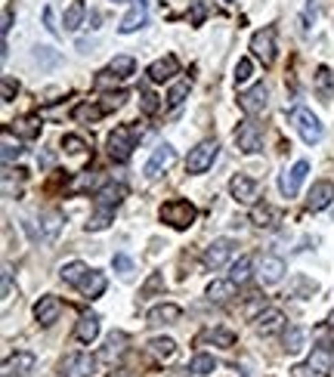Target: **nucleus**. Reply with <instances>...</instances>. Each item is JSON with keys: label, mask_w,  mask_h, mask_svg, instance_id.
Segmentation results:
<instances>
[{"label": "nucleus", "mask_w": 334, "mask_h": 377, "mask_svg": "<svg viewBox=\"0 0 334 377\" xmlns=\"http://www.w3.org/2000/svg\"><path fill=\"white\" fill-rule=\"evenodd\" d=\"M140 136L142 133H140V127H136V124H121V127H115L109 133V158L118 161V164L130 161V155H133Z\"/></svg>", "instance_id": "1"}, {"label": "nucleus", "mask_w": 334, "mask_h": 377, "mask_svg": "<svg viewBox=\"0 0 334 377\" xmlns=\"http://www.w3.org/2000/svg\"><path fill=\"white\" fill-rule=\"evenodd\" d=\"M158 216H161V222H167L170 229H179V232H183V229H189L192 222H195L198 210H195V204H192V201H183V198H173V201L161 204Z\"/></svg>", "instance_id": "2"}, {"label": "nucleus", "mask_w": 334, "mask_h": 377, "mask_svg": "<svg viewBox=\"0 0 334 377\" xmlns=\"http://www.w3.org/2000/svg\"><path fill=\"white\" fill-rule=\"evenodd\" d=\"M291 124H294V130L300 133V139L307 142V146H315V142H322V136H325L322 121L309 108H303V105H297V108L291 111Z\"/></svg>", "instance_id": "3"}, {"label": "nucleus", "mask_w": 334, "mask_h": 377, "mask_svg": "<svg viewBox=\"0 0 334 377\" xmlns=\"http://www.w3.org/2000/svg\"><path fill=\"white\" fill-rule=\"evenodd\" d=\"M235 146L241 148L245 155H254L263 148V130H260V124L254 121V117H245V121H238V127H235Z\"/></svg>", "instance_id": "4"}, {"label": "nucleus", "mask_w": 334, "mask_h": 377, "mask_svg": "<svg viewBox=\"0 0 334 377\" xmlns=\"http://www.w3.org/2000/svg\"><path fill=\"white\" fill-rule=\"evenodd\" d=\"M216 155H220V146H216V139H201L195 148L189 152V158H186V170L189 173H204L210 164L216 161Z\"/></svg>", "instance_id": "5"}, {"label": "nucleus", "mask_w": 334, "mask_h": 377, "mask_svg": "<svg viewBox=\"0 0 334 377\" xmlns=\"http://www.w3.org/2000/svg\"><path fill=\"white\" fill-rule=\"evenodd\" d=\"M235 253V241L232 238H214L208 244V251H204V257H201V263H204V269H223V266L229 263V257Z\"/></svg>", "instance_id": "6"}, {"label": "nucleus", "mask_w": 334, "mask_h": 377, "mask_svg": "<svg viewBox=\"0 0 334 377\" xmlns=\"http://www.w3.org/2000/svg\"><path fill=\"white\" fill-rule=\"evenodd\" d=\"M251 49H254V56H257V59L269 68L272 62H276V28H272V25H266V28L254 31Z\"/></svg>", "instance_id": "7"}, {"label": "nucleus", "mask_w": 334, "mask_h": 377, "mask_svg": "<svg viewBox=\"0 0 334 377\" xmlns=\"http://www.w3.org/2000/svg\"><path fill=\"white\" fill-rule=\"evenodd\" d=\"M266 105H269V90H266V84H254L251 90L238 93V108L245 111L247 117L263 115Z\"/></svg>", "instance_id": "8"}, {"label": "nucleus", "mask_w": 334, "mask_h": 377, "mask_svg": "<svg viewBox=\"0 0 334 377\" xmlns=\"http://www.w3.org/2000/svg\"><path fill=\"white\" fill-rule=\"evenodd\" d=\"M93 371H96V358L90 352H71L59 365V377H90Z\"/></svg>", "instance_id": "9"}, {"label": "nucleus", "mask_w": 334, "mask_h": 377, "mask_svg": "<svg viewBox=\"0 0 334 377\" xmlns=\"http://www.w3.org/2000/svg\"><path fill=\"white\" fill-rule=\"evenodd\" d=\"M177 161V152H173V146L170 142H161V146H155V152H152V158H148V164H146V176L148 179H158L164 170H170V164Z\"/></svg>", "instance_id": "10"}, {"label": "nucleus", "mask_w": 334, "mask_h": 377, "mask_svg": "<svg viewBox=\"0 0 334 377\" xmlns=\"http://www.w3.org/2000/svg\"><path fill=\"white\" fill-rule=\"evenodd\" d=\"M307 173H309V164H307V161H297L291 170H285L282 176H278V192H282L285 198H297V192H300Z\"/></svg>", "instance_id": "11"}, {"label": "nucleus", "mask_w": 334, "mask_h": 377, "mask_svg": "<svg viewBox=\"0 0 334 377\" xmlns=\"http://www.w3.org/2000/svg\"><path fill=\"white\" fill-rule=\"evenodd\" d=\"M124 352H127V334H124V331H111L109 337H105L102 352H99V362L118 365L124 358Z\"/></svg>", "instance_id": "12"}, {"label": "nucleus", "mask_w": 334, "mask_h": 377, "mask_svg": "<svg viewBox=\"0 0 334 377\" xmlns=\"http://www.w3.org/2000/svg\"><path fill=\"white\" fill-rule=\"evenodd\" d=\"M146 19H148V0H133L130 12L121 19V25H118V31H121V34H133V31H140L142 25H146Z\"/></svg>", "instance_id": "13"}, {"label": "nucleus", "mask_w": 334, "mask_h": 377, "mask_svg": "<svg viewBox=\"0 0 334 377\" xmlns=\"http://www.w3.org/2000/svg\"><path fill=\"white\" fill-rule=\"evenodd\" d=\"M331 201H334V183L331 179H319V183H313V189H309V195H307V207L315 214V210H325Z\"/></svg>", "instance_id": "14"}, {"label": "nucleus", "mask_w": 334, "mask_h": 377, "mask_svg": "<svg viewBox=\"0 0 334 377\" xmlns=\"http://www.w3.org/2000/svg\"><path fill=\"white\" fill-rule=\"evenodd\" d=\"M282 275H285V260L276 257V253H263V257H260V269H257L260 282L276 284V282H282Z\"/></svg>", "instance_id": "15"}, {"label": "nucleus", "mask_w": 334, "mask_h": 377, "mask_svg": "<svg viewBox=\"0 0 334 377\" xmlns=\"http://www.w3.org/2000/svg\"><path fill=\"white\" fill-rule=\"evenodd\" d=\"M124 198H127V185H124V183H105L102 189H96L93 204H96V207H111V210H115Z\"/></svg>", "instance_id": "16"}, {"label": "nucleus", "mask_w": 334, "mask_h": 377, "mask_svg": "<svg viewBox=\"0 0 334 377\" xmlns=\"http://www.w3.org/2000/svg\"><path fill=\"white\" fill-rule=\"evenodd\" d=\"M177 71H179V62H177V56H161V59H155L152 65H148V80L152 84H164V80H170V78H177Z\"/></svg>", "instance_id": "17"}, {"label": "nucleus", "mask_w": 334, "mask_h": 377, "mask_svg": "<svg viewBox=\"0 0 334 377\" xmlns=\"http://www.w3.org/2000/svg\"><path fill=\"white\" fill-rule=\"evenodd\" d=\"M229 192H232V198L238 204H254L260 195L257 183H254L251 176H245V173H238V176H232V183H229Z\"/></svg>", "instance_id": "18"}, {"label": "nucleus", "mask_w": 334, "mask_h": 377, "mask_svg": "<svg viewBox=\"0 0 334 377\" xmlns=\"http://www.w3.org/2000/svg\"><path fill=\"white\" fill-rule=\"evenodd\" d=\"M307 371L309 374H319V377L331 374V346L328 343L313 346V352H309V358H307Z\"/></svg>", "instance_id": "19"}, {"label": "nucleus", "mask_w": 334, "mask_h": 377, "mask_svg": "<svg viewBox=\"0 0 334 377\" xmlns=\"http://www.w3.org/2000/svg\"><path fill=\"white\" fill-rule=\"evenodd\" d=\"M59 312H62V303H59V297H53V294L41 297V300H37V306H34V319L41 321L43 328L53 325V321L59 319Z\"/></svg>", "instance_id": "20"}, {"label": "nucleus", "mask_w": 334, "mask_h": 377, "mask_svg": "<svg viewBox=\"0 0 334 377\" xmlns=\"http://www.w3.org/2000/svg\"><path fill=\"white\" fill-rule=\"evenodd\" d=\"M183 315V309L177 306V303H161V306H152L146 315V325L158 328V325H173V321Z\"/></svg>", "instance_id": "21"}, {"label": "nucleus", "mask_w": 334, "mask_h": 377, "mask_svg": "<svg viewBox=\"0 0 334 377\" xmlns=\"http://www.w3.org/2000/svg\"><path fill=\"white\" fill-rule=\"evenodd\" d=\"M96 337H99V315L84 312L78 319V325H74V340H80V343H93Z\"/></svg>", "instance_id": "22"}, {"label": "nucleus", "mask_w": 334, "mask_h": 377, "mask_svg": "<svg viewBox=\"0 0 334 377\" xmlns=\"http://www.w3.org/2000/svg\"><path fill=\"white\" fill-rule=\"evenodd\" d=\"M148 352H152L155 358H158V362H173V358H177V340H170V337H152L148 340Z\"/></svg>", "instance_id": "23"}, {"label": "nucleus", "mask_w": 334, "mask_h": 377, "mask_svg": "<svg viewBox=\"0 0 334 377\" xmlns=\"http://www.w3.org/2000/svg\"><path fill=\"white\" fill-rule=\"evenodd\" d=\"M34 368V356L31 352H16V356H10L3 362V377H22V374H28V371Z\"/></svg>", "instance_id": "24"}, {"label": "nucleus", "mask_w": 334, "mask_h": 377, "mask_svg": "<svg viewBox=\"0 0 334 377\" xmlns=\"http://www.w3.org/2000/svg\"><path fill=\"white\" fill-rule=\"evenodd\" d=\"M251 222L257 229H276L278 222H282V214H278L276 207H269V204H257V207L251 210Z\"/></svg>", "instance_id": "25"}, {"label": "nucleus", "mask_w": 334, "mask_h": 377, "mask_svg": "<svg viewBox=\"0 0 334 377\" xmlns=\"http://www.w3.org/2000/svg\"><path fill=\"white\" fill-rule=\"evenodd\" d=\"M62 222H65V214H62V210H49V214H43V220H41V238L47 241V244H53V241H56Z\"/></svg>", "instance_id": "26"}, {"label": "nucleus", "mask_w": 334, "mask_h": 377, "mask_svg": "<svg viewBox=\"0 0 334 377\" xmlns=\"http://www.w3.org/2000/svg\"><path fill=\"white\" fill-rule=\"evenodd\" d=\"M285 328V312L282 309H263L257 315V331L260 334H276Z\"/></svg>", "instance_id": "27"}, {"label": "nucleus", "mask_w": 334, "mask_h": 377, "mask_svg": "<svg viewBox=\"0 0 334 377\" xmlns=\"http://www.w3.org/2000/svg\"><path fill=\"white\" fill-rule=\"evenodd\" d=\"M12 133H16L19 139H37V136H41V117L37 115L16 117V121H12Z\"/></svg>", "instance_id": "28"}, {"label": "nucleus", "mask_w": 334, "mask_h": 377, "mask_svg": "<svg viewBox=\"0 0 334 377\" xmlns=\"http://www.w3.org/2000/svg\"><path fill=\"white\" fill-rule=\"evenodd\" d=\"M195 343L198 346H201V343H216V346H223V350H232V346H235V334L232 331H223V328H210V331L198 334Z\"/></svg>", "instance_id": "29"}, {"label": "nucleus", "mask_w": 334, "mask_h": 377, "mask_svg": "<svg viewBox=\"0 0 334 377\" xmlns=\"http://www.w3.org/2000/svg\"><path fill=\"white\" fill-rule=\"evenodd\" d=\"M59 275H62V282H65V284H74V288H80V282L90 275V266L80 263V260H71V263H65V266L59 269Z\"/></svg>", "instance_id": "30"}, {"label": "nucleus", "mask_w": 334, "mask_h": 377, "mask_svg": "<svg viewBox=\"0 0 334 377\" xmlns=\"http://www.w3.org/2000/svg\"><path fill=\"white\" fill-rule=\"evenodd\" d=\"M235 288H238V284H235L232 278H226V282H210L208 284V300L210 303H229L235 297Z\"/></svg>", "instance_id": "31"}, {"label": "nucleus", "mask_w": 334, "mask_h": 377, "mask_svg": "<svg viewBox=\"0 0 334 377\" xmlns=\"http://www.w3.org/2000/svg\"><path fill=\"white\" fill-rule=\"evenodd\" d=\"M102 115H105V111H102V105H99V102H93V99H90V102L74 105V111H71V117H74V121H78V124H96Z\"/></svg>", "instance_id": "32"}, {"label": "nucleus", "mask_w": 334, "mask_h": 377, "mask_svg": "<svg viewBox=\"0 0 334 377\" xmlns=\"http://www.w3.org/2000/svg\"><path fill=\"white\" fill-rule=\"evenodd\" d=\"M105 275L102 272H96V269H90V275L80 282V294L84 297H90V300H96V297H102V290H105Z\"/></svg>", "instance_id": "33"}, {"label": "nucleus", "mask_w": 334, "mask_h": 377, "mask_svg": "<svg viewBox=\"0 0 334 377\" xmlns=\"http://www.w3.org/2000/svg\"><path fill=\"white\" fill-rule=\"evenodd\" d=\"M84 16H87L84 0H71V3H68V10H65V16H62V25H65V31H78L80 22H84Z\"/></svg>", "instance_id": "34"}, {"label": "nucleus", "mask_w": 334, "mask_h": 377, "mask_svg": "<svg viewBox=\"0 0 334 377\" xmlns=\"http://www.w3.org/2000/svg\"><path fill=\"white\" fill-rule=\"evenodd\" d=\"M111 220H115V210L111 207H96L93 210V216L87 220V232H102V229L111 226Z\"/></svg>", "instance_id": "35"}, {"label": "nucleus", "mask_w": 334, "mask_h": 377, "mask_svg": "<svg viewBox=\"0 0 334 377\" xmlns=\"http://www.w3.org/2000/svg\"><path fill=\"white\" fill-rule=\"evenodd\" d=\"M315 290H319V284H315L313 278H307V275H297L294 282L288 284V294L291 297H300V300H303V297H313Z\"/></svg>", "instance_id": "36"}, {"label": "nucleus", "mask_w": 334, "mask_h": 377, "mask_svg": "<svg viewBox=\"0 0 334 377\" xmlns=\"http://www.w3.org/2000/svg\"><path fill=\"white\" fill-rule=\"evenodd\" d=\"M189 90H192V80L189 78H179L177 84L170 87V93H167V105H170V108H179V105H183V99L189 96Z\"/></svg>", "instance_id": "37"}, {"label": "nucleus", "mask_w": 334, "mask_h": 377, "mask_svg": "<svg viewBox=\"0 0 334 377\" xmlns=\"http://www.w3.org/2000/svg\"><path fill=\"white\" fill-rule=\"evenodd\" d=\"M189 371H192L195 377H204V374H210V371H216L214 356H208V352H198V356L189 362Z\"/></svg>", "instance_id": "38"}, {"label": "nucleus", "mask_w": 334, "mask_h": 377, "mask_svg": "<svg viewBox=\"0 0 334 377\" xmlns=\"http://www.w3.org/2000/svg\"><path fill=\"white\" fill-rule=\"evenodd\" d=\"M109 71H115L118 78H130V74L136 71V59L133 56H115V59L109 62Z\"/></svg>", "instance_id": "39"}, {"label": "nucleus", "mask_w": 334, "mask_h": 377, "mask_svg": "<svg viewBox=\"0 0 334 377\" xmlns=\"http://www.w3.org/2000/svg\"><path fill=\"white\" fill-rule=\"evenodd\" d=\"M0 155H3V164H6V167H10L16 158H22V146H19V139L12 142V133H10V130H3V152H0Z\"/></svg>", "instance_id": "40"}, {"label": "nucleus", "mask_w": 334, "mask_h": 377, "mask_svg": "<svg viewBox=\"0 0 334 377\" xmlns=\"http://www.w3.org/2000/svg\"><path fill=\"white\" fill-rule=\"evenodd\" d=\"M229 278H232L235 284H245L247 278H251V257H238L232 263V272H229Z\"/></svg>", "instance_id": "41"}, {"label": "nucleus", "mask_w": 334, "mask_h": 377, "mask_svg": "<svg viewBox=\"0 0 334 377\" xmlns=\"http://www.w3.org/2000/svg\"><path fill=\"white\" fill-rule=\"evenodd\" d=\"M303 340H307V331H303V328H297V325H291L288 331H285V350H288V352L303 350Z\"/></svg>", "instance_id": "42"}, {"label": "nucleus", "mask_w": 334, "mask_h": 377, "mask_svg": "<svg viewBox=\"0 0 334 377\" xmlns=\"http://www.w3.org/2000/svg\"><path fill=\"white\" fill-rule=\"evenodd\" d=\"M124 102H127V93L118 90V93H109V96H102V102H99V105H102V111L109 115V111H118V108H121Z\"/></svg>", "instance_id": "43"}, {"label": "nucleus", "mask_w": 334, "mask_h": 377, "mask_svg": "<svg viewBox=\"0 0 334 377\" xmlns=\"http://www.w3.org/2000/svg\"><path fill=\"white\" fill-rule=\"evenodd\" d=\"M140 105H142L146 115H155V111H158V96H155L148 87H142V90H140Z\"/></svg>", "instance_id": "44"}, {"label": "nucleus", "mask_w": 334, "mask_h": 377, "mask_svg": "<svg viewBox=\"0 0 334 377\" xmlns=\"http://www.w3.org/2000/svg\"><path fill=\"white\" fill-rule=\"evenodd\" d=\"M315 87H319V93L322 96H331V71H328V68H319V71H315Z\"/></svg>", "instance_id": "45"}, {"label": "nucleus", "mask_w": 334, "mask_h": 377, "mask_svg": "<svg viewBox=\"0 0 334 377\" xmlns=\"http://www.w3.org/2000/svg\"><path fill=\"white\" fill-rule=\"evenodd\" d=\"M16 93H19V80H12L10 74H3V87H0V99H3V102H12V99H16Z\"/></svg>", "instance_id": "46"}, {"label": "nucleus", "mask_w": 334, "mask_h": 377, "mask_svg": "<svg viewBox=\"0 0 334 377\" xmlns=\"http://www.w3.org/2000/svg\"><path fill=\"white\" fill-rule=\"evenodd\" d=\"M62 148H65L68 155H84L87 142L80 139V136H65V139H62Z\"/></svg>", "instance_id": "47"}, {"label": "nucleus", "mask_w": 334, "mask_h": 377, "mask_svg": "<svg viewBox=\"0 0 334 377\" xmlns=\"http://www.w3.org/2000/svg\"><path fill=\"white\" fill-rule=\"evenodd\" d=\"M111 263H115V269H118V272H121V275H124V278H127V275H130V272H133V260H130V257H127V253H115V260H111Z\"/></svg>", "instance_id": "48"}, {"label": "nucleus", "mask_w": 334, "mask_h": 377, "mask_svg": "<svg viewBox=\"0 0 334 377\" xmlns=\"http://www.w3.org/2000/svg\"><path fill=\"white\" fill-rule=\"evenodd\" d=\"M251 71H254L251 59H238V65H235V84H245L251 78Z\"/></svg>", "instance_id": "49"}, {"label": "nucleus", "mask_w": 334, "mask_h": 377, "mask_svg": "<svg viewBox=\"0 0 334 377\" xmlns=\"http://www.w3.org/2000/svg\"><path fill=\"white\" fill-rule=\"evenodd\" d=\"M161 288H164V275H161V272H155V275L142 284V297H148L152 290H161Z\"/></svg>", "instance_id": "50"}, {"label": "nucleus", "mask_w": 334, "mask_h": 377, "mask_svg": "<svg viewBox=\"0 0 334 377\" xmlns=\"http://www.w3.org/2000/svg\"><path fill=\"white\" fill-rule=\"evenodd\" d=\"M43 25L49 34H59V25H53V6H43Z\"/></svg>", "instance_id": "51"}, {"label": "nucleus", "mask_w": 334, "mask_h": 377, "mask_svg": "<svg viewBox=\"0 0 334 377\" xmlns=\"http://www.w3.org/2000/svg\"><path fill=\"white\" fill-rule=\"evenodd\" d=\"M204 22V0H195L192 3V25H201Z\"/></svg>", "instance_id": "52"}, {"label": "nucleus", "mask_w": 334, "mask_h": 377, "mask_svg": "<svg viewBox=\"0 0 334 377\" xmlns=\"http://www.w3.org/2000/svg\"><path fill=\"white\" fill-rule=\"evenodd\" d=\"M10 28H12V10L6 6V10H3V25H0V34H3V43H6V34H10Z\"/></svg>", "instance_id": "53"}, {"label": "nucleus", "mask_w": 334, "mask_h": 377, "mask_svg": "<svg viewBox=\"0 0 334 377\" xmlns=\"http://www.w3.org/2000/svg\"><path fill=\"white\" fill-rule=\"evenodd\" d=\"M10 290H12V269L3 266V297H10Z\"/></svg>", "instance_id": "54"}, {"label": "nucleus", "mask_w": 334, "mask_h": 377, "mask_svg": "<svg viewBox=\"0 0 334 377\" xmlns=\"http://www.w3.org/2000/svg\"><path fill=\"white\" fill-rule=\"evenodd\" d=\"M309 19H315V0H309L307 3V12H303V31L309 28Z\"/></svg>", "instance_id": "55"}, {"label": "nucleus", "mask_w": 334, "mask_h": 377, "mask_svg": "<svg viewBox=\"0 0 334 377\" xmlns=\"http://www.w3.org/2000/svg\"><path fill=\"white\" fill-rule=\"evenodd\" d=\"M34 59H37V62H56V59H59V56H49V53H47V47H41V49H37V56H34Z\"/></svg>", "instance_id": "56"}, {"label": "nucleus", "mask_w": 334, "mask_h": 377, "mask_svg": "<svg viewBox=\"0 0 334 377\" xmlns=\"http://www.w3.org/2000/svg\"><path fill=\"white\" fill-rule=\"evenodd\" d=\"M99 22H102V16H99V12H90V28H99Z\"/></svg>", "instance_id": "57"}, {"label": "nucleus", "mask_w": 334, "mask_h": 377, "mask_svg": "<svg viewBox=\"0 0 334 377\" xmlns=\"http://www.w3.org/2000/svg\"><path fill=\"white\" fill-rule=\"evenodd\" d=\"M111 3H124V0H111Z\"/></svg>", "instance_id": "58"}, {"label": "nucleus", "mask_w": 334, "mask_h": 377, "mask_svg": "<svg viewBox=\"0 0 334 377\" xmlns=\"http://www.w3.org/2000/svg\"><path fill=\"white\" fill-rule=\"evenodd\" d=\"M223 3H232V0H223Z\"/></svg>", "instance_id": "59"}, {"label": "nucleus", "mask_w": 334, "mask_h": 377, "mask_svg": "<svg viewBox=\"0 0 334 377\" xmlns=\"http://www.w3.org/2000/svg\"><path fill=\"white\" fill-rule=\"evenodd\" d=\"M331 325H334V315H331Z\"/></svg>", "instance_id": "60"}]
</instances>
